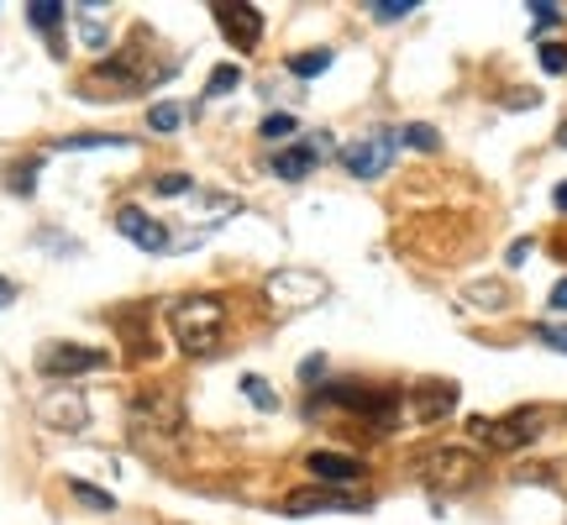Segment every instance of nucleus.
I'll return each mask as SVG.
<instances>
[{
	"label": "nucleus",
	"instance_id": "nucleus-1",
	"mask_svg": "<svg viewBox=\"0 0 567 525\" xmlns=\"http://www.w3.org/2000/svg\"><path fill=\"white\" fill-rule=\"evenodd\" d=\"M168 331L189 358H210L226 337V305L216 295H184L168 305Z\"/></svg>",
	"mask_w": 567,
	"mask_h": 525
},
{
	"label": "nucleus",
	"instance_id": "nucleus-2",
	"mask_svg": "<svg viewBox=\"0 0 567 525\" xmlns=\"http://www.w3.org/2000/svg\"><path fill=\"white\" fill-rule=\"evenodd\" d=\"M184 404L174 389H142L132 400V436L147 452H168V446L184 442Z\"/></svg>",
	"mask_w": 567,
	"mask_h": 525
},
{
	"label": "nucleus",
	"instance_id": "nucleus-3",
	"mask_svg": "<svg viewBox=\"0 0 567 525\" xmlns=\"http://www.w3.org/2000/svg\"><path fill=\"white\" fill-rule=\"evenodd\" d=\"M415 467H421L425 484L442 488V494H457V488L478 484V457H473L467 446H431Z\"/></svg>",
	"mask_w": 567,
	"mask_h": 525
},
{
	"label": "nucleus",
	"instance_id": "nucleus-4",
	"mask_svg": "<svg viewBox=\"0 0 567 525\" xmlns=\"http://www.w3.org/2000/svg\"><path fill=\"white\" fill-rule=\"evenodd\" d=\"M337 158H342V168L352 179H379V174H389V163H394V132H389V126H373L368 137L342 142Z\"/></svg>",
	"mask_w": 567,
	"mask_h": 525
},
{
	"label": "nucleus",
	"instance_id": "nucleus-5",
	"mask_svg": "<svg viewBox=\"0 0 567 525\" xmlns=\"http://www.w3.org/2000/svg\"><path fill=\"white\" fill-rule=\"evenodd\" d=\"M542 421H547L542 410H515V415H499V421H473V436L494 446V452H520V446H530L547 431Z\"/></svg>",
	"mask_w": 567,
	"mask_h": 525
},
{
	"label": "nucleus",
	"instance_id": "nucleus-6",
	"mask_svg": "<svg viewBox=\"0 0 567 525\" xmlns=\"http://www.w3.org/2000/svg\"><path fill=\"white\" fill-rule=\"evenodd\" d=\"M111 358H105L101 347H74V342H53L42 347V379H53V384H69V379H80V373H95V368H105Z\"/></svg>",
	"mask_w": 567,
	"mask_h": 525
},
{
	"label": "nucleus",
	"instance_id": "nucleus-7",
	"mask_svg": "<svg viewBox=\"0 0 567 525\" xmlns=\"http://www.w3.org/2000/svg\"><path fill=\"white\" fill-rule=\"evenodd\" d=\"M38 415L53 431H84V421H90V410H84V394L74 384H53L48 394H42L38 404Z\"/></svg>",
	"mask_w": 567,
	"mask_h": 525
},
{
	"label": "nucleus",
	"instance_id": "nucleus-8",
	"mask_svg": "<svg viewBox=\"0 0 567 525\" xmlns=\"http://www.w3.org/2000/svg\"><path fill=\"white\" fill-rule=\"evenodd\" d=\"M321 509H342V515H352V509H363V500L358 494H347V488H295L289 500H284V515H321Z\"/></svg>",
	"mask_w": 567,
	"mask_h": 525
},
{
	"label": "nucleus",
	"instance_id": "nucleus-9",
	"mask_svg": "<svg viewBox=\"0 0 567 525\" xmlns=\"http://www.w3.org/2000/svg\"><path fill=\"white\" fill-rule=\"evenodd\" d=\"M331 147L326 137H310V142H284L279 153H274V174L279 179H289V184H300V179H310L316 174V163H321V153Z\"/></svg>",
	"mask_w": 567,
	"mask_h": 525
},
{
	"label": "nucleus",
	"instance_id": "nucleus-10",
	"mask_svg": "<svg viewBox=\"0 0 567 525\" xmlns=\"http://www.w3.org/2000/svg\"><path fill=\"white\" fill-rule=\"evenodd\" d=\"M116 231H122L126 243H137L142 253H163V247H168L163 222L158 216H147V210H137V205H122V210H116Z\"/></svg>",
	"mask_w": 567,
	"mask_h": 525
},
{
	"label": "nucleus",
	"instance_id": "nucleus-11",
	"mask_svg": "<svg viewBox=\"0 0 567 525\" xmlns=\"http://www.w3.org/2000/svg\"><path fill=\"white\" fill-rule=\"evenodd\" d=\"M305 467H310V473H316V484H326V488H347V484H358V478H363V463H358L352 452H310Z\"/></svg>",
	"mask_w": 567,
	"mask_h": 525
},
{
	"label": "nucleus",
	"instance_id": "nucleus-12",
	"mask_svg": "<svg viewBox=\"0 0 567 525\" xmlns=\"http://www.w3.org/2000/svg\"><path fill=\"white\" fill-rule=\"evenodd\" d=\"M457 410V384H421L415 394H410V415L421 425H436L446 421Z\"/></svg>",
	"mask_w": 567,
	"mask_h": 525
},
{
	"label": "nucleus",
	"instance_id": "nucleus-13",
	"mask_svg": "<svg viewBox=\"0 0 567 525\" xmlns=\"http://www.w3.org/2000/svg\"><path fill=\"white\" fill-rule=\"evenodd\" d=\"M84 90H90V95H137L142 80H137V69H132L126 59H105L101 69L84 80Z\"/></svg>",
	"mask_w": 567,
	"mask_h": 525
},
{
	"label": "nucleus",
	"instance_id": "nucleus-14",
	"mask_svg": "<svg viewBox=\"0 0 567 525\" xmlns=\"http://www.w3.org/2000/svg\"><path fill=\"white\" fill-rule=\"evenodd\" d=\"M284 295H300V305H316V300H326V284L316 274H305V268H284V274L268 279V300L284 305Z\"/></svg>",
	"mask_w": 567,
	"mask_h": 525
},
{
	"label": "nucleus",
	"instance_id": "nucleus-15",
	"mask_svg": "<svg viewBox=\"0 0 567 525\" xmlns=\"http://www.w3.org/2000/svg\"><path fill=\"white\" fill-rule=\"evenodd\" d=\"M216 21H221V32L237 48H252V42L264 38V17L252 6H216Z\"/></svg>",
	"mask_w": 567,
	"mask_h": 525
},
{
	"label": "nucleus",
	"instance_id": "nucleus-16",
	"mask_svg": "<svg viewBox=\"0 0 567 525\" xmlns=\"http://www.w3.org/2000/svg\"><path fill=\"white\" fill-rule=\"evenodd\" d=\"M147 126H153V132H163V137H168V132H179V126H184V105L158 101L153 111H147Z\"/></svg>",
	"mask_w": 567,
	"mask_h": 525
},
{
	"label": "nucleus",
	"instance_id": "nucleus-17",
	"mask_svg": "<svg viewBox=\"0 0 567 525\" xmlns=\"http://www.w3.org/2000/svg\"><path fill=\"white\" fill-rule=\"evenodd\" d=\"M27 21H32L38 32H59L63 6H59V0H32V6H27Z\"/></svg>",
	"mask_w": 567,
	"mask_h": 525
},
{
	"label": "nucleus",
	"instance_id": "nucleus-18",
	"mask_svg": "<svg viewBox=\"0 0 567 525\" xmlns=\"http://www.w3.org/2000/svg\"><path fill=\"white\" fill-rule=\"evenodd\" d=\"M331 69V53L326 48H316V53H295L289 59V74H300V80H316V74H326Z\"/></svg>",
	"mask_w": 567,
	"mask_h": 525
},
{
	"label": "nucleus",
	"instance_id": "nucleus-19",
	"mask_svg": "<svg viewBox=\"0 0 567 525\" xmlns=\"http://www.w3.org/2000/svg\"><path fill=\"white\" fill-rule=\"evenodd\" d=\"M69 494H74L80 505H90V509H95V515H105V509H116V500H111L105 488H95V484H80V478L69 484Z\"/></svg>",
	"mask_w": 567,
	"mask_h": 525
},
{
	"label": "nucleus",
	"instance_id": "nucleus-20",
	"mask_svg": "<svg viewBox=\"0 0 567 525\" xmlns=\"http://www.w3.org/2000/svg\"><path fill=\"white\" fill-rule=\"evenodd\" d=\"M243 80V69L237 63H221V69H210V80H205V95H231Z\"/></svg>",
	"mask_w": 567,
	"mask_h": 525
},
{
	"label": "nucleus",
	"instance_id": "nucleus-21",
	"mask_svg": "<svg viewBox=\"0 0 567 525\" xmlns=\"http://www.w3.org/2000/svg\"><path fill=\"white\" fill-rule=\"evenodd\" d=\"M258 132H264V142H295L300 122H295V116L284 111V116H264V126H258Z\"/></svg>",
	"mask_w": 567,
	"mask_h": 525
},
{
	"label": "nucleus",
	"instance_id": "nucleus-22",
	"mask_svg": "<svg viewBox=\"0 0 567 525\" xmlns=\"http://www.w3.org/2000/svg\"><path fill=\"white\" fill-rule=\"evenodd\" d=\"M243 394L258 404V410H274V404H279V394H274V389H268V379H258V373H247V379H243Z\"/></svg>",
	"mask_w": 567,
	"mask_h": 525
},
{
	"label": "nucleus",
	"instance_id": "nucleus-23",
	"mask_svg": "<svg viewBox=\"0 0 567 525\" xmlns=\"http://www.w3.org/2000/svg\"><path fill=\"white\" fill-rule=\"evenodd\" d=\"M405 147H421V153H436V147H442V137H436V126L415 122V126H405Z\"/></svg>",
	"mask_w": 567,
	"mask_h": 525
},
{
	"label": "nucleus",
	"instance_id": "nucleus-24",
	"mask_svg": "<svg viewBox=\"0 0 567 525\" xmlns=\"http://www.w3.org/2000/svg\"><path fill=\"white\" fill-rule=\"evenodd\" d=\"M153 189H158V195H189V189H195V179H189V174H158V179H153Z\"/></svg>",
	"mask_w": 567,
	"mask_h": 525
},
{
	"label": "nucleus",
	"instance_id": "nucleus-25",
	"mask_svg": "<svg viewBox=\"0 0 567 525\" xmlns=\"http://www.w3.org/2000/svg\"><path fill=\"white\" fill-rule=\"evenodd\" d=\"M542 69H547V74H567V48L563 42H542Z\"/></svg>",
	"mask_w": 567,
	"mask_h": 525
},
{
	"label": "nucleus",
	"instance_id": "nucleus-26",
	"mask_svg": "<svg viewBox=\"0 0 567 525\" xmlns=\"http://www.w3.org/2000/svg\"><path fill=\"white\" fill-rule=\"evenodd\" d=\"M415 11V0H373V17L379 21H400Z\"/></svg>",
	"mask_w": 567,
	"mask_h": 525
},
{
	"label": "nucleus",
	"instance_id": "nucleus-27",
	"mask_svg": "<svg viewBox=\"0 0 567 525\" xmlns=\"http://www.w3.org/2000/svg\"><path fill=\"white\" fill-rule=\"evenodd\" d=\"M32 174H38V163H17V168H11V179H6V184H11V189H21V195H32V184H38Z\"/></svg>",
	"mask_w": 567,
	"mask_h": 525
},
{
	"label": "nucleus",
	"instance_id": "nucleus-28",
	"mask_svg": "<svg viewBox=\"0 0 567 525\" xmlns=\"http://www.w3.org/2000/svg\"><path fill=\"white\" fill-rule=\"evenodd\" d=\"M122 137H69V142H59L63 153H80V147H116Z\"/></svg>",
	"mask_w": 567,
	"mask_h": 525
},
{
	"label": "nucleus",
	"instance_id": "nucleus-29",
	"mask_svg": "<svg viewBox=\"0 0 567 525\" xmlns=\"http://www.w3.org/2000/svg\"><path fill=\"white\" fill-rule=\"evenodd\" d=\"M536 337L547 347H557V352H567V326H536Z\"/></svg>",
	"mask_w": 567,
	"mask_h": 525
},
{
	"label": "nucleus",
	"instance_id": "nucleus-30",
	"mask_svg": "<svg viewBox=\"0 0 567 525\" xmlns=\"http://www.w3.org/2000/svg\"><path fill=\"white\" fill-rule=\"evenodd\" d=\"M80 38L90 42V48H105V27L101 21H80Z\"/></svg>",
	"mask_w": 567,
	"mask_h": 525
},
{
	"label": "nucleus",
	"instance_id": "nucleus-31",
	"mask_svg": "<svg viewBox=\"0 0 567 525\" xmlns=\"http://www.w3.org/2000/svg\"><path fill=\"white\" fill-rule=\"evenodd\" d=\"M530 17H536V27H557V11H551L547 0H536V6H530Z\"/></svg>",
	"mask_w": 567,
	"mask_h": 525
},
{
	"label": "nucleus",
	"instance_id": "nucleus-32",
	"mask_svg": "<svg viewBox=\"0 0 567 525\" xmlns=\"http://www.w3.org/2000/svg\"><path fill=\"white\" fill-rule=\"evenodd\" d=\"M551 310H567V279L551 284Z\"/></svg>",
	"mask_w": 567,
	"mask_h": 525
},
{
	"label": "nucleus",
	"instance_id": "nucleus-33",
	"mask_svg": "<svg viewBox=\"0 0 567 525\" xmlns=\"http://www.w3.org/2000/svg\"><path fill=\"white\" fill-rule=\"evenodd\" d=\"M321 358H305V363H300V379H316V373H321Z\"/></svg>",
	"mask_w": 567,
	"mask_h": 525
},
{
	"label": "nucleus",
	"instance_id": "nucleus-34",
	"mask_svg": "<svg viewBox=\"0 0 567 525\" xmlns=\"http://www.w3.org/2000/svg\"><path fill=\"white\" fill-rule=\"evenodd\" d=\"M11 300H17V284H11V279H0V310H6Z\"/></svg>",
	"mask_w": 567,
	"mask_h": 525
},
{
	"label": "nucleus",
	"instance_id": "nucleus-35",
	"mask_svg": "<svg viewBox=\"0 0 567 525\" xmlns=\"http://www.w3.org/2000/svg\"><path fill=\"white\" fill-rule=\"evenodd\" d=\"M557 210H567V184H557Z\"/></svg>",
	"mask_w": 567,
	"mask_h": 525
},
{
	"label": "nucleus",
	"instance_id": "nucleus-36",
	"mask_svg": "<svg viewBox=\"0 0 567 525\" xmlns=\"http://www.w3.org/2000/svg\"><path fill=\"white\" fill-rule=\"evenodd\" d=\"M557 142H563V147H567V122H563V132H557Z\"/></svg>",
	"mask_w": 567,
	"mask_h": 525
}]
</instances>
